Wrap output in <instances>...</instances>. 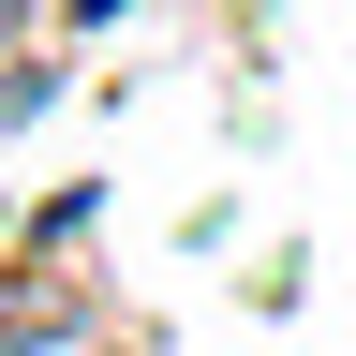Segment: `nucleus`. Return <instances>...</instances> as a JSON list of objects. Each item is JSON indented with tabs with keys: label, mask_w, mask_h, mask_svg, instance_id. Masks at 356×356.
Wrapping results in <instances>:
<instances>
[{
	"label": "nucleus",
	"mask_w": 356,
	"mask_h": 356,
	"mask_svg": "<svg viewBox=\"0 0 356 356\" xmlns=\"http://www.w3.org/2000/svg\"><path fill=\"white\" fill-rule=\"evenodd\" d=\"M15 30H30V0H0V60H15Z\"/></svg>",
	"instance_id": "f257e3e1"
}]
</instances>
